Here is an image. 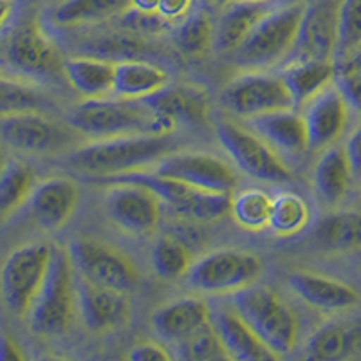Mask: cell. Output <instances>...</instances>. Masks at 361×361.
I'll use <instances>...</instances> for the list:
<instances>
[{
  "label": "cell",
  "mask_w": 361,
  "mask_h": 361,
  "mask_svg": "<svg viewBox=\"0 0 361 361\" xmlns=\"http://www.w3.org/2000/svg\"><path fill=\"white\" fill-rule=\"evenodd\" d=\"M33 170L20 161L8 159L0 170V222L24 206L33 190Z\"/></svg>",
  "instance_id": "cell-33"
},
{
  "label": "cell",
  "mask_w": 361,
  "mask_h": 361,
  "mask_svg": "<svg viewBox=\"0 0 361 361\" xmlns=\"http://www.w3.org/2000/svg\"><path fill=\"white\" fill-rule=\"evenodd\" d=\"M280 4H291V2H307V0H279Z\"/></svg>",
  "instance_id": "cell-53"
},
{
  "label": "cell",
  "mask_w": 361,
  "mask_h": 361,
  "mask_svg": "<svg viewBox=\"0 0 361 361\" xmlns=\"http://www.w3.org/2000/svg\"><path fill=\"white\" fill-rule=\"evenodd\" d=\"M105 192V209L116 224L132 235L154 231L161 219V199L148 188L132 183H111Z\"/></svg>",
  "instance_id": "cell-15"
},
{
  "label": "cell",
  "mask_w": 361,
  "mask_h": 361,
  "mask_svg": "<svg viewBox=\"0 0 361 361\" xmlns=\"http://www.w3.org/2000/svg\"><path fill=\"white\" fill-rule=\"evenodd\" d=\"M340 69H361V47L340 63Z\"/></svg>",
  "instance_id": "cell-50"
},
{
  "label": "cell",
  "mask_w": 361,
  "mask_h": 361,
  "mask_svg": "<svg viewBox=\"0 0 361 361\" xmlns=\"http://www.w3.org/2000/svg\"><path fill=\"white\" fill-rule=\"evenodd\" d=\"M350 183H353V173L345 148L331 145L325 148L312 172L316 197L325 208H336L349 192Z\"/></svg>",
  "instance_id": "cell-25"
},
{
  "label": "cell",
  "mask_w": 361,
  "mask_h": 361,
  "mask_svg": "<svg viewBox=\"0 0 361 361\" xmlns=\"http://www.w3.org/2000/svg\"><path fill=\"white\" fill-rule=\"evenodd\" d=\"M85 49L92 56L119 62V60H130V58H137L140 54H143L145 45L141 37H135V35L121 29V33L92 38L87 42Z\"/></svg>",
  "instance_id": "cell-41"
},
{
  "label": "cell",
  "mask_w": 361,
  "mask_h": 361,
  "mask_svg": "<svg viewBox=\"0 0 361 361\" xmlns=\"http://www.w3.org/2000/svg\"><path fill=\"white\" fill-rule=\"evenodd\" d=\"M361 47V0H340L338 6V45L334 60L345 62Z\"/></svg>",
  "instance_id": "cell-39"
},
{
  "label": "cell",
  "mask_w": 361,
  "mask_h": 361,
  "mask_svg": "<svg viewBox=\"0 0 361 361\" xmlns=\"http://www.w3.org/2000/svg\"><path fill=\"white\" fill-rule=\"evenodd\" d=\"M67 251L74 271L83 279L123 293L137 288L140 275L132 259L111 244L92 238H74Z\"/></svg>",
  "instance_id": "cell-10"
},
{
  "label": "cell",
  "mask_w": 361,
  "mask_h": 361,
  "mask_svg": "<svg viewBox=\"0 0 361 361\" xmlns=\"http://www.w3.org/2000/svg\"><path fill=\"white\" fill-rule=\"evenodd\" d=\"M0 140L24 154L60 152L73 143V134L40 112L0 118Z\"/></svg>",
  "instance_id": "cell-14"
},
{
  "label": "cell",
  "mask_w": 361,
  "mask_h": 361,
  "mask_svg": "<svg viewBox=\"0 0 361 361\" xmlns=\"http://www.w3.org/2000/svg\"><path fill=\"white\" fill-rule=\"evenodd\" d=\"M170 24L164 17H161L157 11H140V9H127L121 15L119 25L123 31L135 35V37L147 38V37H157V35L166 33L170 29Z\"/></svg>",
  "instance_id": "cell-42"
},
{
  "label": "cell",
  "mask_w": 361,
  "mask_h": 361,
  "mask_svg": "<svg viewBox=\"0 0 361 361\" xmlns=\"http://www.w3.org/2000/svg\"><path fill=\"white\" fill-rule=\"evenodd\" d=\"M221 105L238 118H253L293 107V98L280 74L250 71L231 80L221 92Z\"/></svg>",
  "instance_id": "cell-11"
},
{
  "label": "cell",
  "mask_w": 361,
  "mask_h": 361,
  "mask_svg": "<svg viewBox=\"0 0 361 361\" xmlns=\"http://www.w3.org/2000/svg\"><path fill=\"white\" fill-rule=\"evenodd\" d=\"M247 128L259 134L283 161L302 159L309 150L304 118L295 109L266 112L246 119Z\"/></svg>",
  "instance_id": "cell-20"
},
{
  "label": "cell",
  "mask_w": 361,
  "mask_h": 361,
  "mask_svg": "<svg viewBox=\"0 0 361 361\" xmlns=\"http://www.w3.org/2000/svg\"><path fill=\"white\" fill-rule=\"evenodd\" d=\"M69 125L90 140L128 134H173L177 121L156 114L143 99L83 98L69 116Z\"/></svg>",
  "instance_id": "cell-1"
},
{
  "label": "cell",
  "mask_w": 361,
  "mask_h": 361,
  "mask_svg": "<svg viewBox=\"0 0 361 361\" xmlns=\"http://www.w3.org/2000/svg\"><path fill=\"white\" fill-rule=\"evenodd\" d=\"M312 244L318 250L345 253L361 247V212H334L312 230Z\"/></svg>",
  "instance_id": "cell-31"
},
{
  "label": "cell",
  "mask_w": 361,
  "mask_h": 361,
  "mask_svg": "<svg viewBox=\"0 0 361 361\" xmlns=\"http://www.w3.org/2000/svg\"><path fill=\"white\" fill-rule=\"evenodd\" d=\"M152 262L157 275L176 280L186 275L192 267V251L173 235H163L152 251Z\"/></svg>",
  "instance_id": "cell-37"
},
{
  "label": "cell",
  "mask_w": 361,
  "mask_h": 361,
  "mask_svg": "<svg viewBox=\"0 0 361 361\" xmlns=\"http://www.w3.org/2000/svg\"><path fill=\"white\" fill-rule=\"evenodd\" d=\"M90 183L96 185H111V183H132L154 192L161 202H166L176 209V214L195 221H215L230 214L231 197L230 193L202 192L185 185L172 177L159 176L156 170L143 169L134 172L116 173L107 177H90Z\"/></svg>",
  "instance_id": "cell-5"
},
{
  "label": "cell",
  "mask_w": 361,
  "mask_h": 361,
  "mask_svg": "<svg viewBox=\"0 0 361 361\" xmlns=\"http://www.w3.org/2000/svg\"><path fill=\"white\" fill-rule=\"evenodd\" d=\"M24 357L20 345L6 331H0V360H24Z\"/></svg>",
  "instance_id": "cell-47"
},
{
  "label": "cell",
  "mask_w": 361,
  "mask_h": 361,
  "mask_svg": "<svg viewBox=\"0 0 361 361\" xmlns=\"http://www.w3.org/2000/svg\"><path fill=\"white\" fill-rule=\"evenodd\" d=\"M78 199V185L73 179L54 176L33 186L25 206L42 230L58 231L73 217Z\"/></svg>",
  "instance_id": "cell-18"
},
{
  "label": "cell",
  "mask_w": 361,
  "mask_h": 361,
  "mask_svg": "<svg viewBox=\"0 0 361 361\" xmlns=\"http://www.w3.org/2000/svg\"><path fill=\"white\" fill-rule=\"evenodd\" d=\"M208 304L197 296H179L159 305L152 312V327L157 336L170 343H179L209 322Z\"/></svg>",
  "instance_id": "cell-23"
},
{
  "label": "cell",
  "mask_w": 361,
  "mask_h": 361,
  "mask_svg": "<svg viewBox=\"0 0 361 361\" xmlns=\"http://www.w3.org/2000/svg\"><path fill=\"white\" fill-rule=\"evenodd\" d=\"M300 114L307 128L309 150H322L341 137L349 119V105L333 82L312 96Z\"/></svg>",
  "instance_id": "cell-17"
},
{
  "label": "cell",
  "mask_w": 361,
  "mask_h": 361,
  "mask_svg": "<svg viewBox=\"0 0 361 361\" xmlns=\"http://www.w3.org/2000/svg\"><path fill=\"white\" fill-rule=\"evenodd\" d=\"M169 83L166 71L147 60H119L114 62L112 94L127 99H145Z\"/></svg>",
  "instance_id": "cell-30"
},
{
  "label": "cell",
  "mask_w": 361,
  "mask_h": 361,
  "mask_svg": "<svg viewBox=\"0 0 361 361\" xmlns=\"http://www.w3.org/2000/svg\"><path fill=\"white\" fill-rule=\"evenodd\" d=\"M6 156H4V150H2V148H0V170H2V166H4V163H6Z\"/></svg>",
  "instance_id": "cell-52"
},
{
  "label": "cell",
  "mask_w": 361,
  "mask_h": 361,
  "mask_svg": "<svg viewBox=\"0 0 361 361\" xmlns=\"http://www.w3.org/2000/svg\"><path fill=\"white\" fill-rule=\"evenodd\" d=\"M215 25L206 13H190L176 29L173 40L180 53L197 56L214 45Z\"/></svg>",
  "instance_id": "cell-38"
},
{
  "label": "cell",
  "mask_w": 361,
  "mask_h": 361,
  "mask_svg": "<svg viewBox=\"0 0 361 361\" xmlns=\"http://www.w3.org/2000/svg\"><path fill=\"white\" fill-rule=\"evenodd\" d=\"M219 2H221V0H219Z\"/></svg>",
  "instance_id": "cell-55"
},
{
  "label": "cell",
  "mask_w": 361,
  "mask_h": 361,
  "mask_svg": "<svg viewBox=\"0 0 361 361\" xmlns=\"http://www.w3.org/2000/svg\"><path fill=\"white\" fill-rule=\"evenodd\" d=\"M338 6L340 0H318L307 6L291 53L296 56L295 60H334L338 45Z\"/></svg>",
  "instance_id": "cell-19"
},
{
  "label": "cell",
  "mask_w": 361,
  "mask_h": 361,
  "mask_svg": "<svg viewBox=\"0 0 361 361\" xmlns=\"http://www.w3.org/2000/svg\"><path fill=\"white\" fill-rule=\"evenodd\" d=\"M209 322L214 324L221 343L230 360L238 361H267L276 360L279 354L255 334L253 329L243 320L235 309L219 307L209 314Z\"/></svg>",
  "instance_id": "cell-22"
},
{
  "label": "cell",
  "mask_w": 361,
  "mask_h": 361,
  "mask_svg": "<svg viewBox=\"0 0 361 361\" xmlns=\"http://www.w3.org/2000/svg\"><path fill=\"white\" fill-rule=\"evenodd\" d=\"M156 114L170 116L177 123H201L208 116L209 99L206 89L193 83L166 85L143 99Z\"/></svg>",
  "instance_id": "cell-24"
},
{
  "label": "cell",
  "mask_w": 361,
  "mask_h": 361,
  "mask_svg": "<svg viewBox=\"0 0 361 361\" xmlns=\"http://www.w3.org/2000/svg\"><path fill=\"white\" fill-rule=\"evenodd\" d=\"M360 201H361V195H360Z\"/></svg>",
  "instance_id": "cell-54"
},
{
  "label": "cell",
  "mask_w": 361,
  "mask_h": 361,
  "mask_svg": "<svg viewBox=\"0 0 361 361\" xmlns=\"http://www.w3.org/2000/svg\"><path fill=\"white\" fill-rule=\"evenodd\" d=\"M361 349V322H329L307 341L305 357L338 361L350 357Z\"/></svg>",
  "instance_id": "cell-29"
},
{
  "label": "cell",
  "mask_w": 361,
  "mask_h": 361,
  "mask_svg": "<svg viewBox=\"0 0 361 361\" xmlns=\"http://www.w3.org/2000/svg\"><path fill=\"white\" fill-rule=\"evenodd\" d=\"M307 6L291 2L269 9L233 51V62L247 71H264L288 58L295 49Z\"/></svg>",
  "instance_id": "cell-4"
},
{
  "label": "cell",
  "mask_w": 361,
  "mask_h": 361,
  "mask_svg": "<svg viewBox=\"0 0 361 361\" xmlns=\"http://www.w3.org/2000/svg\"><path fill=\"white\" fill-rule=\"evenodd\" d=\"M130 8L132 0H66L54 8L51 18L62 27H74L121 17Z\"/></svg>",
  "instance_id": "cell-32"
},
{
  "label": "cell",
  "mask_w": 361,
  "mask_h": 361,
  "mask_svg": "<svg viewBox=\"0 0 361 361\" xmlns=\"http://www.w3.org/2000/svg\"><path fill=\"white\" fill-rule=\"evenodd\" d=\"M128 357L134 361H169L172 360V356L169 354V350L164 349L163 345L154 343V341H143V343L134 345L128 353Z\"/></svg>",
  "instance_id": "cell-45"
},
{
  "label": "cell",
  "mask_w": 361,
  "mask_h": 361,
  "mask_svg": "<svg viewBox=\"0 0 361 361\" xmlns=\"http://www.w3.org/2000/svg\"><path fill=\"white\" fill-rule=\"evenodd\" d=\"M4 54L13 69L27 76L53 78L63 74L62 53L37 20H25L13 29Z\"/></svg>",
  "instance_id": "cell-12"
},
{
  "label": "cell",
  "mask_w": 361,
  "mask_h": 361,
  "mask_svg": "<svg viewBox=\"0 0 361 361\" xmlns=\"http://www.w3.org/2000/svg\"><path fill=\"white\" fill-rule=\"evenodd\" d=\"M49 105L38 85L0 74V118L22 112H40Z\"/></svg>",
  "instance_id": "cell-35"
},
{
  "label": "cell",
  "mask_w": 361,
  "mask_h": 361,
  "mask_svg": "<svg viewBox=\"0 0 361 361\" xmlns=\"http://www.w3.org/2000/svg\"><path fill=\"white\" fill-rule=\"evenodd\" d=\"M76 271L67 246L53 244L42 288L29 309V327L38 336H62L69 331L76 311Z\"/></svg>",
  "instance_id": "cell-3"
},
{
  "label": "cell",
  "mask_w": 361,
  "mask_h": 361,
  "mask_svg": "<svg viewBox=\"0 0 361 361\" xmlns=\"http://www.w3.org/2000/svg\"><path fill=\"white\" fill-rule=\"evenodd\" d=\"M343 148L345 154H347V159H349L353 180H360L361 183V125L354 128Z\"/></svg>",
  "instance_id": "cell-44"
},
{
  "label": "cell",
  "mask_w": 361,
  "mask_h": 361,
  "mask_svg": "<svg viewBox=\"0 0 361 361\" xmlns=\"http://www.w3.org/2000/svg\"><path fill=\"white\" fill-rule=\"evenodd\" d=\"M215 132L224 152L250 177L266 183H288L293 179L288 163L251 128L231 119H219Z\"/></svg>",
  "instance_id": "cell-8"
},
{
  "label": "cell",
  "mask_w": 361,
  "mask_h": 361,
  "mask_svg": "<svg viewBox=\"0 0 361 361\" xmlns=\"http://www.w3.org/2000/svg\"><path fill=\"white\" fill-rule=\"evenodd\" d=\"M233 309L273 353L283 354L295 347L298 320L273 289L250 286L233 293Z\"/></svg>",
  "instance_id": "cell-6"
},
{
  "label": "cell",
  "mask_w": 361,
  "mask_h": 361,
  "mask_svg": "<svg viewBox=\"0 0 361 361\" xmlns=\"http://www.w3.org/2000/svg\"><path fill=\"white\" fill-rule=\"evenodd\" d=\"M273 199L264 190H244L231 199L230 214L240 228L247 231H260L267 228Z\"/></svg>",
  "instance_id": "cell-36"
},
{
  "label": "cell",
  "mask_w": 361,
  "mask_h": 361,
  "mask_svg": "<svg viewBox=\"0 0 361 361\" xmlns=\"http://www.w3.org/2000/svg\"><path fill=\"white\" fill-rule=\"evenodd\" d=\"M334 83L347 105L361 112V69H338Z\"/></svg>",
  "instance_id": "cell-43"
},
{
  "label": "cell",
  "mask_w": 361,
  "mask_h": 361,
  "mask_svg": "<svg viewBox=\"0 0 361 361\" xmlns=\"http://www.w3.org/2000/svg\"><path fill=\"white\" fill-rule=\"evenodd\" d=\"M221 2H233V0H221ZM243 2H273V0H243Z\"/></svg>",
  "instance_id": "cell-51"
},
{
  "label": "cell",
  "mask_w": 361,
  "mask_h": 361,
  "mask_svg": "<svg viewBox=\"0 0 361 361\" xmlns=\"http://www.w3.org/2000/svg\"><path fill=\"white\" fill-rule=\"evenodd\" d=\"M269 9L267 2H228L215 24V49L221 53H233Z\"/></svg>",
  "instance_id": "cell-27"
},
{
  "label": "cell",
  "mask_w": 361,
  "mask_h": 361,
  "mask_svg": "<svg viewBox=\"0 0 361 361\" xmlns=\"http://www.w3.org/2000/svg\"><path fill=\"white\" fill-rule=\"evenodd\" d=\"M49 243H29L13 250L0 267V296L11 314L27 316L49 266Z\"/></svg>",
  "instance_id": "cell-7"
},
{
  "label": "cell",
  "mask_w": 361,
  "mask_h": 361,
  "mask_svg": "<svg viewBox=\"0 0 361 361\" xmlns=\"http://www.w3.org/2000/svg\"><path fill=\"white\" fill-rule=\"evenodd\" d=\"M154 170L159 176L172 177L202 192L231 193L237 186V173L230 164L204 152L169 154Z\"/></svg>",
  "instance_id": "cell-13"
},
{
  "label": "cell",
  "mask_w": 361,
  "mask_h": 361,
  "mask_svg": "<svg viewBox=\"0 0 361 361\" xmlns=\"http://www.w3.org/2000/svg\"><path fill=\"white\" fill-rule=\"evenodd\" d=\"M193 0H161L157 13L169 22L183 20L192 13Z\"/></svg>",
  "instance_id": "cell-46"
},
{
  "label": "cell",
  "mask_w": 361,
  "mask_h": 361,
  "mask_svg": "<svg viewBox=\"0 0 361 361\" xmlns=\"http://www.w3.org/2000/svg\"><path fill=\"white\" fill-rule=\"evenodd\" d=\"M161 0H132V8L140 11H157Z\"/></svg>",
  "instance_id": "cell-49"
},
{
  "label": "cell",
  "mask_w": 361,
  "mask_h": 361,
  "mask_svg": "<svg viewBox=\"0 0 361 361\" xmlns=\"http://www.w3.org/2000/svg\"><path fill=\"white\" fill-rule=\"evenodd\" d=\"M76 304L90 333L102 334L121 329L128 322L127 293L90 282L76 273Z\"/></svg>",
  "instance_id": "cell-16"
},
{
  "label": "cell",
  "mask_w": 361,
  "mask_h": 361,
  "mask_svg": "<svg viewBox=\"0 0 361 361\" xmlns=\"http://www.w3.org/2000/svg\"><path fill=\"white\" fill-rule=\"evenodd\" d=\"M311 221L307 201L295 192H283L271 202L269 228L279 237H293L304 231Z\"/></svg>",
  "instance_id": "cell-34"
},
{
  "label": "cell",
  "mask_w": 361,
  "mask_h": 361,
  "mask_svg": "<svg viewBox=\"0 0 361 361\" xmlns=\"http://www.w3.org/2000/svg\"><path fill=\"white\" fill-rule=\"evenodd\" d=\"M13 8H15V2H13V0H0V29L4 27L6 22L9 20Z\"/></svg>",
  "instance_id": "cell-48"
},
{
  "label": "cell",
  "mask_w": 361,
  "mask_h": 361,
  "mask_svg": "<svg viewBox=\"0 0 361 361\" xmlns=\"http://www.w3.org/2000/svg\"><path fill=\"white\" fill-rule=\"evenodd\" d=\"M63 76L83 98H105L114 89V62L92 54L66 58Z\"/></svg>",
  "instance_id": "cell-28"
},
{
  "label": "cell",
  "mask_w": 361,
  "mask_h": 361,
  "mask_svg": "<svg viewBox=\"0 0 361 361\" xmlns=\"http://www.w3.org/2000/svg\"><path fill=\"white\" fill-rule=\"evenodd\" d=\"M176 345L179 350V357L188 361H212L228 357L212 322L202 324L197 331H193L190 336Z\"/></svg>",
  "instance_id": "cell-40"
},
{
  "label": "cell",
  "mask_w": 361,
  "mask_h": 361,
  "mask_svg": "<svg viewBox=\"0 0 361 361\" xmlns=\"http://www.w3.org/2000/svg\"><path fill=\"white\" fill-rule=\"evenodd\" d=\"M289 288L302 302L324 312H343L360 304V295L349 283L333 276L293 271L288 276Z\"/></svg>",
  "instance_id": "cell-21"
},
{
  "label": "cell",
  "mask_w": 361,
  "mask_h": 361,
  "mask_svg": "<svg viewBox=\"0 0 361 361\" xmlns=\"http://www.w3.org/2000/svg\"><path fill=\"white\" fill-rule=\"evenodd\" d=\"M262 275L257 255L243 250H219L192 264L188 282L193 289L208 295H233L253 286Z\"/></svg>",
  "instance_id": "cell-9"
},
{
  "label": "cell",
  "mask_w": 361,
  "mask_h": 361,
  "mask_svg": "<svg viewBox=\"0 0 361 361\" xmlns=\"http://www.w3.org/2000/svg\"><path fill=\"white\" fill-rule=\"evenodd\" d=\"M334 60H318V58H298L293 60L282 71V80L293 98L295 111L302 109L314 94L334 82L336 76Z\"/></svg>",
  "instance_id": "cell-26"
},
{
  "label": "cell",
  "mask_w": 361,
  "mask_h": 361,
  "mask_svg": "<svg viewBox=\"0 0 361 361\" xmlns=\"http://www.w3.org/2000/svg\"><path fill=\"white\" fill-rule=\"evenodd\" d=\"M172 134H128L92 140L71 156L73 169L92 177L150 169L176 150Z\"/></svg>",
  "instance_id": "cell-2"
}]
</instances>
